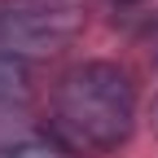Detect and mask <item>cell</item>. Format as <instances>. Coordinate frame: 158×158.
<instances>
[{"mask_svg":"<svg viewBox=\"0 0 158 158\" xmlns=\"http://www.w3.org/2000/svg\"><path fill=\"white\" fill-rule=\"evenodd\" d=\"M53 118L57 132L75 149L114 154L136 132V84L118 62H75L57 75L53 88Z\"/></svg>","mask_w":158,"mask_h":158,"instance_id":"1","label":"cell"},{"mask_svg":"<svg viewBox=\"0 0 158 158\" xmlns=\"http://www.w3.org/2000/svg\"><path fill=\"white\" fill-rule=\"evenodd\" d=\"M88 22L84 0H0V48L13 57H53L70 48Z\"/></svg>","mask_w":158,"mask_h":158,"instance_id":"2","label":"cell"},{"mask_svg":"<svg viewBox=\"0 0 158 158\" xmlns=\"http://www.w3.org/2000/svg\"><path fill=\"white\" fill-rule=\"evenodd\" d=\"M35 97V79H31V62L13 57L9 48H0V110H22Z\"/></svg>","mask_w":158,"mask_h":158,"instance_id":"3","label":"cell"},{"mask_svg":"<svg viewBox=\"0 0 158 158\" xmlns=\"http://www.w3.org/2000/svg\"><path fill=\"white\" fill-rule=\"evenodd\" d=\"M0 158H70L62 145L53 141H40V136H22V141H9L0 145Z\"/></svg>","mask_w":158,"mask_h":158,"instance_id":"4","label":"cell"},{"mask_svg":"<svg viewBox=\"0 0 158 158\" xmlns=\"http://www.w3.org/2000/svg\"><path fill=\"white\" fill-rule=\"evenodd\" d=\"M106 5H114V9H132V5H145V0H106Z\"/></svg>","mask_w":158,"mask_h":158,"instance_id":"5","label":"cell"},{"mask_svg":"<svg viewBox=\"0 0 158 158\" xmlns=\"http://www.w3.org/2000/svg\"><path fill=\"white\" fill-rule=\"evenodd\" d=\"M154 127H158V97H154Z\"/></svg>","mask_w":158,"mask_h":158,"instance_id":"6","label":"cell"}]
</instances>
